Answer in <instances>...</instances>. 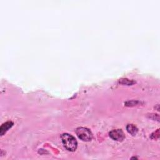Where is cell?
<instances>
[{"instance_id":"obj_1","label":"cell","mask_w":160,"mask_h":160,"mask_svg":"<svg viewBox=\"0 0 160 160\" xmlns=\"http://www.w3.org/2000/svg\"><path fill=\"white\" fill-rule=\"evenodd\" d=\"M62 142L66 149L69 151H74L78 146V142L74 137L68 133H64L61 136Z\"/></svg>"},{"instance_id":"obj_2","label":"cell","mask_w":160,"mask_h":160,"mask_svg":"<svg viewBox=\"0 0 160 160\" xmlns=\"http://www.w3.org/2000/svg\"><path fill=\"white\" fill-rule=\"evenodd\" d=\"M76 134L78 136V138L83 141H89L92 138V134L91 131L83 127L78 128L76 129Z\"/></svg>"},{"instance_id":"obj_3","label":"cell","mask_w":160,"mask_h":160,"mask_svg":"<svg viewBox=\"0 0 160 160\" xmlns=\"http://www.w3.org/2000/svg\"><path fill=\"white\" fill-rule=\"evenodd\" d=\"M109 136L116 141H122L125 135L121 129H114L109 132Z\"/></svg>"},{"instance_id":"obj_4","label":"cell","mask_w":160,"mask_h":160,"mask_svg":"<svg viewBox=\"0 0 160 160\" xmlns=\"http://www.w3.org/2000/svg\"><path fill=\"white\" fill-rule=\"evenodd\" d=\"M13 125V122L11 121H8L5 123L2 124L0 128V134L2 136L10 128H11Z\"/></svg>"},{"instance_id":"obj_5","label":"cell","mask_w":160,"mask_h":160,"mask_svg":"<svg viewBox=\"0 0 160 160\" xmlns=\"http://www.w3.org/2000/svg\"><path fill=\"white\" fill-rule=\"evenodd\" d=\"M126 129L129 133L132 134V136H134L138 132V128L133 124H128L126 126Z\"/></svg>"}]
</instances>
